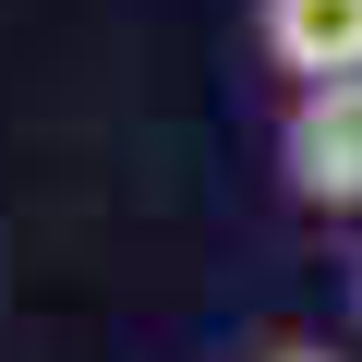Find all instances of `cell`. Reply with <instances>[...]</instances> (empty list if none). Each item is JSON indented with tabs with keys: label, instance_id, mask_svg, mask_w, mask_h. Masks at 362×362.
Segmentation results:
<instances>
[{
	"label": "cell",
	"instance_id": "cell-2",
	"mask_svg": "<svg viewBox=\"0 0 362 362\" xmlns=\"http://www.w3.org/2000/svg\"><path fill=\"white\" fill-rule=\"evenodd\" d=\"M254 49L290 85H350L362 73V0H254Z\"/></svg>",
	"mask_w": 362,
	"mask_h": 362
},
{
	"label": "cell",
	"instance_id": "cell-4",
	"mask_svg": "<svg viewBox=\"0 0 362 362\" xmlns=\"http://www.w3.org/2000/svg\"><path fill=\"white\" fill-rule=\"evenodd\" d=\"M350 314H362V230H350Z\"/></svg>",
	"mask_w": 362,
	"mask_h": 362
},
{
	"label": "cell",
	"instance_id": "cell-3",
	"mask_svg": "<svg viewBox=\"0 0 362 362\" xmlns=\"http://www.w3.org/2000/svg\"><path fill=\"white\" fill-rule=\"evenodd\" d=\"M254 362H338V350H314V338H278V350H254Z\"/></svg>",
	"mask_w": 362,
	"mask_h": 362
},
{
	"label": "cell",
	"instance_id": "cell-1",
	"mask_svg": "<svg viewBox=\"0 0 362 362\" xmlns=\"http://www.w3.org/2000/svg\"><path fill=\"white\" fill-rule=\"evenodd\" d=\"M278 181H290V206H314V218H350V230H362V73H350V85H290Z\"/></svg>",
	"mask_w": 362,
	"mask_h": 362
}]
</instances>
